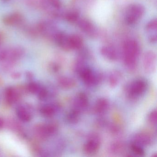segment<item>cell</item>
Instances as JSON below:
<instances>
[{
  "label": "cell",
  "mask_w": 157,
  "mask_h": 157,
  "mask_svg": "<svg viewBox=\"0 0 157 157\" xmlns=\"http://www.w3.org/2000/svg\"><path fill=\"white\" fill-rule=\"evenodd\" d=\"M104 57L111 61H115L118 58V53L117 49L111 46H104L100 50Z\"/></svg>",
  "instance_id": "cell-18"
},
{
  "label": "cell",
  "mask_w": 157,
  "mask_h": 157,
  "mask_svg": "<svg viewBox=\"0 0 157 157\" xmlns=\"http://www.w3.org/2000/svg\"><path fill=\"white\" fill-rule=\"evenodd\" d=\"M121 74L117 71H113L111 72L108 77V81L110 86L115 87L120 81Z\"/></svg>",
  "instance_id": "cell-23"
},
{
  "label": "cell",
  "mask_w": 157,
  "mask_h": 157,
  "mask_svg": "<svg viewBox=\"0 0 157 157\" xmlns=\"http://www.w3.org/2000/svg\"><path fill=\"white\" fill-rule=\"evenodd\" d=\"M49 95V90L45 87L43 86H42V88L37 94L38 98L41 101H44L47 99Z\"/></svg>",
  "instance_id": "cell-28"
},
{
  "label": "cell",
  "mask_w": 157,
  "mask_h": 157,
  "mask_svg": "<svg viewBox=\"0 0 157 157\" xmlns=\"http://www.w3.org/2000/svg\"><path fill=\"white\" fill-rule=\"evenodd\" d=\"M38 32L45 37L54 39L56 35L59 32L56 25L49 21H42L37 25Z\"/></svg>",
  "instance_id": "cell-7"
},
{
  "label": "cell",
  "mask_w": 157,
  "mask_h": 157,
  "mask_svg": "<svg viewBox=\"0 0 157 157\" xmlns=\"http://www.w3.org/2000/svg\"><path fill=\"white\" fill-rule=\"evenodd\" d=\"M20 95L18 90L13 87L6 88L4 93L5 101L10 105H12L17 102L20 99Z\"/></svg>",
  "instance_id": "cell-13"
},
{
  "label": "cell",
  "mask_w": 157,
  "mask_h": 157,
  "mask_svg": "<svg viewBox=\"0 0 157 157\" xmlns=\"http://www.w3.org/2000/svg\"><path fill=\"white\" fill-rule=\"evenodd\" d=\"M101 142V138L97 134H91L84 144L83 147L84 151L89 154L95 153L100 148Z\"/></svg>",
  "instance_id": "cell-8"
},
{
  "label": "cell",
  "mask_w": 157,
  "mask_h": 157,
  "mask_svg": "<svg viewBox=\"0 0 157 157\" xmlns=\"http://www.w3.org/2000/svg\"><path fill=\"white\" fill-rule=\"evenodd\" d=\"M5 125V122L4 119L2 117H0V129H2Z\"/></svg>",
  "instance_id": "cell-33"
},
{
  "label": "cell",
  "mask_w": 157,
  "mask_h": 157,
  "mask_svg": "<svg viewBox=\"0 0 157 157\" xmlns=\"http://www.w3.org/2000/svg\"><path fill=\"white\" fill-rule=\"evenodd\" d=\"M16 114L22 122L27 123L31 121L33 117L31 108L28 105H21L16 110Z\"/></svg>",
  "instance_id": "cell-14"
},
{
  "label": "cell",
  "mask_w": 157,
  "mask_h": 157,
  "mask_svg": "<svg viewBox=\"0 0 157 157\" xmlns=\"http://www.w3.org/2000/svg\"><path fill=\"white\" fill-rule=\"evenodd\" d=\"M89 100L87 95L85 94L80 93L73 100L72 109L81 113L87 108Z\"/></svg>",
  "instance_id": "cell-10"
},
{
  "label": "cell",
  "mask_w": 157,
  "mask_h": 157,
  "mask_svg": "<svg viewBox=\"0 0 157 157\" xmlns=\"http://www.w3.org/2000/svg\"><path fill=\"white\" fill-rule=\"evenodd\" d=\"M130 149L131 153L136 157H143L145 155V151L144 147L134 143L131 142L130 145Z\"/></svg>",
  "instance_id": "cell-22"
},
{
  "label": "cell",
  "mask_w": 157,
  "mask_h": 157,
  "mask_svg": "<svg viewBox=\"0 0 157 157\" xmlns=\"http://www.w3.org/2000/svg\"><path fill=\"white\" fill-rule=\"evenodd\" d=\"M123 145L120 142H116L113 143L110 146V150L113 152L117 153L123 149Z\"/></svg>",
  "instance_id": "cell-30"
},
{
  "label": "cell",
  "mask_w": 157,
  "mask_h": 157,
  "mask_svg": "<svg viewBox=\"0 0 157 157\" xmlns=\"http://www.w3.org/2000/svg\"><path fill=\"white\" fill-rule=\"evenodd\" d=\"M83 42L80 36L77 35H69V45L70 50H78L82 48Z\"/></svg>",
  "instance_id": "cell-20"
},
{
  "label": "cell",
  "mask_w": 157,
  "mask_h": 157,
  "mask_svg": "<svg viewBox=\"0 0 157 157\" xmlns=\"http://www.w3.org/2000/svg\"><path fill=\"white\" fill-rule=\"evenodd\" d=\"M7 125L9 128L13 131H19L21 129V126L15 119H10L8 120Z\"/></svg>",
  "instance_id": "cell-27"
},
{
  "label": "cell",
  "mask_w": 157,
  "mask_h": 157,
  "mask_svg": "<svg viewBox=\"0 0 157 157\" xmlns=\"http://www.w3.org/2000/svg\"><path fill=\"white\" fill-rule=\"evenodd\" d=\"M77 72L83 82L90 87L96 86L101 80V75L87 65L81 68Z\"/></svg>",
  "instance_id": "cell-4"
},
{
  "label": "cell",
  "mask_w": 157,
  "mask_h": 157,
  "mask_svg": "<svg viewBox=\"0 0 157 157\" xmlns=\"http://www.w3.org/2000/svg\"><path fill=\"white\" fill-rule=\"evenodd\" d=\"M58 127L54 123L40 124L34 128V133L36 137L41 140H45L47 138L54 136L57 132Z\"/></svg>",
  "instance_id": "cell-6"
},
{
  "label": "cell",
  "mask_w": 157,
  "mask_h": 157,
  "mask_svg": "<svg viewBox=\"0 0 157 157\" xmlns=\"http://www.w3.org/2000/svg\"><path fill=\"white\" fill-rule=\"evenodd\" d=\"M24 19L21 14L13 13L7 15L3 19V23L9 26H18L23 23Z\"/></svg>",
  "instance_id": "cell-16"
},
{
  "label": "cell",
  "mask_w": 157,
  "mask_h": 157,
  "mask_svg": "<svg viewBox=\"0 0 157 157\" xmlns=\"http://www.w3.org/2000/svg\"><path fill=\"white\" fill-rule=\"evenodd\" d=\"M26 77L29 79H31L33 78V75L32 72L29 71V72H26Z\"/></svg>",
  "instance_id": "cell-34"
},
{
  "label": "cell",
  "mask_w": 157,
  "mask_h": 157,
  "mask_svg": "<svg viewBox=\"0 0 157 157\" xmlns=\"http://www.w3.org/2000/svg\"><path fill=\"white\" fill-rule=\"evenodd\" d=\"M148 89V83L143 78L136 79L127 87L126 94L128 98L137 99L144 95Z\"/></svg>",
  "instance_id": "cell-2"
},
{
  "label": "cell",
  "mask_w": 157,
  "mask_h": 157,
  "mask_svg": "<svg viewBox=\"0 0 157 157\" xmlns=\"http://www.w3.org/2000/svg\"><path fill=\"white\" fill-rule=\"evenodd\" d=\"M157 21L156 19L150 21L146 26V30L148 34V40L151 44L157 42Z\"/></svg>",
  "instance_id": "cell-17"
},
{
  "label": "cell",
  "mask_w": 157,
  "mask_h": 157,
  "mask_svg": "<svg viewBox=\"0 0 157 157\" xmlns=\"http://www.w3.org/2000/svg\"><path fill=\"white\" fill-rule=\"evenodd\" d=\"M59 85L64 89H70L75 85V81L73 78L67 76H61L58 79Z\"/></svg>",
  "instance_id": "cell-21"
},
{
  "label": "cell",
  "mask_w": 157,
  "mask_h": 157,
  "mask_svg": "<svg viewBox=\"0 0 157 157\" xmlns=\"http://www.w3.org/2000/svg\"><path fill=\"white\" fill-rule=\"evenodd\" d=\"M131 142L139 144L142 147L149 146L152 142V139L149 134L146 133H138L132 137Z\"/></svg>",
  "instance_id": "cell-15"
},
{
  "label": "cell",
  "mask_w": 157,
  "mask_h": 157,
  "mask_svg": "<svg viewBox=\"0 0 157 157\" xmlns=\"http://www.w3.org/2000/svg\"><path fill=\"white\" fill-rule=\"evenodd\" d=\"M109 107V103L108 100L105 98H100L95 103L94 110L98 114L102 115L107 112Z\"/></svg>",
  "instance_id": "cell-19"
},
{
  "label": "cell",
  "mask_w": 157,
  "mask_h": 157,
  "mask_svg": "<svg viewBox=\"0 0 157 157\" xmlns=\"http://www.w3.org/2000/svg\"><path fill=\"white\" fill-rule=\"evenodd\" d=\"M1 42H2V37H1V35H0V45H1Z\"/></svg>",
  "instance_id": "cell-35"
},
{
  "label": "cell",
  "mask_w": 157,
  "mask_h": 157,
  "mask_svg": "<svg viewBox=\"0 0 157 157\" xmlns=\"http://www.w3.org/2000/svg\"><path fill=\"white\" fill-rule=\"evenodd\" d=\"M11 76L12 78L14 79H18L21 77V73L19 71H14L12 73Z\"/></svg>",
  "instance_id": "cell-31"
},
{
  "label": "cell",
  "mask_w": 157,
  "mask_h": 157,
  "mask_svg": "<svg viewBox=\"0 0 157 157\" xmlns=\"http://www.w3.org/2000/svg\"><path fill=\"white\" fill-rule=\"evenodd\" d=\"M140 55V48L136 41L129 39L125 42L123 48V59L126 67L131 71L136 68Z\"/></svg>",
  "instance_id": "cell-1"
},
{
  "label": "cell",
  "mask_w": 157,
  "mask_h": 157,
  "mask_svg": "<svg viewBox=\"0 0 157 157\" xmlns=\"http://www.w3.org/2000/svg\"><path fill=\"white\" fill-rule=\"evenodd\" d=\"M77 23L80 30L90 37H95L98 35L97 27L90 20L79 18Z\"/></svg>",
  "instance_id": "cell-9"
},
{
  "label": "cell",
  "mask_w": 157,
  "mask_h": 157,
  "mask_svg": "<svg viewBox=\"0 0 157 157\" xmlns=\"http://www.w3.org/2000/svg\"><path fill=\"white\" fill-rule=\"evenodd\" d=\"M50 68L52 69L53 71L56 72V71H58L59 70V65L56 64V63H52V64L50 65Z\"/></svg>",
  "instance_id": "cell-32"
},
{
  "label": "cell",
  "mask_w": 157,
  "mask_h": 157,
  "mask_svg": "<svg viewBox=\"0 0 157 157\" xmlns=\"http://www.w3.org/2000/svg\"><path fill=\"white\" fill-rule=\"evenodd\" d=\"M24 49L20 46L6 49V59L2 62V68L5 71L10 70L16 62L22 58L25 54Z\"/></svg>",
  "instance_id": "cell-3"
},
{
  "label": "cell",
  "mask_w": 157,
  "mask_h": 157,
  "mask_svg": "<svg viewBox=\"0 0 157 157\" xmlns=\"http://www.w3.org/2000/svg\"><path fill=\"white\" fill-rule=\"evenodd\" d=\"M145 10L142 5L133 4L129 5L126 11L125 22L129 25L136 23L145 13Z\"/></svg>",
  "instance_id": "cell-5"
},
{
  "label": "cell",
  "mask_w": 157,
  "mask_h": 157,
  "mask_svg": "<svg viewBox=\"0 0 157 157\" xmlns=\"http://www.w3.org/2000/svg\"><path fill=\"white\" fill-rule=\"evenodd\" d=\"M157 113L156 109L152 110L148 116V120L151 124L153 126L157 125Z\"/></svg>",
  "instance_id": "cell-29"
},
{
  "label": "cell",
  "mask_w": 157,
  "mask_h": 157,
  "mask_svg": "<svg viewBox=\"0 0 157 157\" xmlns=\"http://www.w3.org/2000/svg\"><path fill=\"white\" fill-rule=\"evenodd\" d=\"M2 1L4 2H6L8 1L9 0H2Z\"/></svg>",
  "instance_id": "cell-36"
},
{
  "label": "cell",
  "mask_w": 157,
  "mask_h": 157,
  "mask_svg": "<svg viewBox=\"0 0 157 157\" xmlns=\"http://www.w3.org/2000/svg\"><path fill=\"white\" fill-rule=\"evenodd\" d=\"M156 60V55L153 52L149 51L145 54L143 58V67L146 72L151 73L154 71Z\"/></svg>",
  "instance_id": "cell-11"
},
{
  "label": "cell",
  "mask_w": 157,
  "mask_h": 157,
  "mask_svg": "<svg viewBox=\"0 0 157 157\" xmlns=\"http://www.w3.org/2000/svg\"><path fill=\"white\" fill-rule=\"evenodd\" d=\"M42 87V85L39 83L35 82H32L27 85V90L31 93L37 94Z\"/></svg>",
  "instance_id": "cell-26"
},
{
  "label": "cell",
  "mask_w": 157,
  "mask_h": 157,
  "mask_svg": "<svg viewBox=\"0 0 157 157\" xmlns=\"http://www.w3.org/2000/svg\"><path fill=\"white\" fill-rule=\"evenodd\" d=\"M65 17L68 21L71 23L77 22L80 18L78 13L76 11L69 12L65 14Z\"/></svg>",
  "instance_id": "cell-25"
},
{
  "label": "cell",
  "mask_w": 157,
  "mask_h": 157,
  "mask_svg": "<svg viewBox=\"0 0 157 157\" xmlns=\"http://www.w3.org/2000/svg\"><path fill=\"white\" fill-rule=\"evenodd\" d=\"M80 113L72 109L67 116V120L70 124H74L77 123L79 119Z\"/></svg>",
  "instance_id": "cell-24"
},
{
  "label": "cell",
  "mask_w": 157,
  "mask_h": 157,
  "mask_svg": "<svg viewBox=\"0 0 157 157\" xmlns=\"http://www.w3.org/2000/svg\"><path fill=\"white\" fill-rule=\"evenodd\" d=\"M60 110V106L57 103H52L43 105L40 108V112L43 116L51 117L57 113Z\"/></svg>",
  "instance_id": "cell-12"
}]
</instances>
